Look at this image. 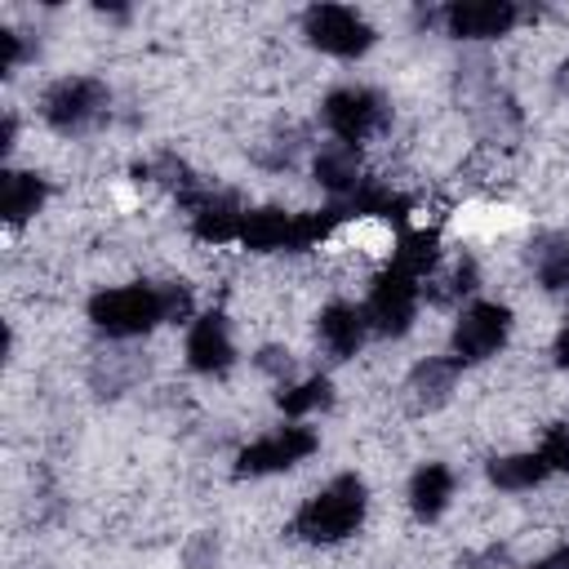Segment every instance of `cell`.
Masks as SVG:
<instances>
[{"mask_svg":"<svg viewBox=\"0 0 569 569\" xmlns=\"http://www.w3.org/2000/svg\"><path fill=\"white\" fill-rule=\"evenodd\" d=\"M0 49H4V53H0V67H4V76H9V71L22 62L27 44H22V36H18V31H9V27H4V31H0Z\"/></svg>","mask_w":569,"mask_h":569,"instance_id":"cell-24","label":"cell"},{"mask_svg":"<svg viewBox=\"0 0 569 569\" xmlns=\"http://www.w3.org/2000/svg\"><path fill=\"white\" fill-rule=\"evenodd\" d=\"M529 569H569V547H556V551H547L538 565H529Z\"/></svg>","mask_w":569,"mask_h":569,"instance_id":"cell-27","label":"cell"},{"mask_svg":"<svg viewBox=\"0 0 569 569\" xmlns=\"http://www.w3.org/2000/svg\"><path fill=\"white\" fill-rule=\"evenodd\" d=\"M191 316V289L187 284H120L89 298V320L107 338H142L156 325L187 320Z\"/></svg>","mask_w":569,"mask_h":569,"instance_id":"cell-1","label":"cell"},{"mask_svg":"<svg viewBox=\"0 0 569 569\" xmlns=\"http://www.w3.org/2000/svg\"><path fill=\"white\" fill-rule=\"evenodd\" d=\"M49 200V182L31 169H4L0 178V213L9 227H22L27 218H36Z\"/></svg>","mask_w":569,"mask_h":569,"instance_id":"cell-14","label":"cell"},{"mask_svg":"<svg viewBox=\"0 0 569 569\" xmlns=\"http://www.w3.org/2000/svg\"><path fill=\"white\" fill-rule=\"evenodd\" d=\"M316 333H320V342H325V351L333 360H351L373 329H369L365 307H356V302H329L320 311V320H316Z\"/></svg>","mask_w":569,"mask_h":569,"instance_id":"cell-12","label":"cell"},{"mask_svg":"<svg viewBox=\"0 0 569 569\" xmlns=\"http://www.w3.org/2000/svg\"><path fill=\"white\" fill-rule=\"evenodd\" d=\"M551 476V467L542 462V453H502V458H489V480L507 493H520V489H533Z\"/></svg>","mask_w":569,"mask_h":569,"instance_id":"cell-19","label":"cell"},{"mask_svg":"<svg viewBox=\"0 0 569 569\" xmlns=\"http://www.w3.org/2000/svg\"><path fill=\"white\" fill-rule=\"evenodd\" d=\"M253 360H258V369H262V373H271V378H276V382L284 387V378H289V369H293L289 351H280V347H262V351H258Z\"/></svg>","mask_w":569,"mask_h":569,"instance_id":"cell-23","label":"cell"},{"mask_svg":"<svg viewBox=\"0 0 569 569\" xmlns=\"http://www.w3.org/2000/svg\"><path fill=\"white\" fill-rule=\"evenodd\" d=\"M418 302H422V280H413L409 271L400 267H387L369 298H365V316H369V329L373 333H387V338H400L409 333L413 316H418Z\"/></svg>","mask_w":569,"mask_h":569,"instance_id":"cell-8","label":"cell"},{"mask_svg":"<svg viewBox=\"0 0 569 569\" xmlns=\"http://www.w3.org/2000/svg\"><path fill=\"white\" fill-rule=\"evenodd\" d=\"M471 289H476V262H471V258H462V267L453 271L449 289H445L440 298H458V293H471Z\"/></svg>","mask_w":569,"mask_h":569,"instance_id":"cell-25","label":"cell"},{"mask_svg":"<svg viewBox=\"0 0 569 569\" xmlns=\"http://www.w3.org/2000/svg\"><path fill=\"white\" fill-rule=\"evenodd\" d=\"M387 116H391L387 98L365 84H342L320 102L325 129L333 133V142H347V147H360L369 133H378L387 124Z\"/></svg>","mask_w":569,"mask_h":569,"instance_id":"cell-4","label":"cell"},{"mask_svg":"<svg viewBox=\"0 0 569 569\" xmlns=\"http://www.w3.org/2000/svg\"><path fill=\"white\" fill-rule=\"evenodd\" d=\"M436 262H440V236L436 231H400L396 253H391V267L409 271L413 280H427Z\"/></svg>","mask_w":569,"mask_h":569,"instance_id":"cell-20","label":"cell"},{"mask_svg":"<svg viewBox=\"0 0 569 569\" xmlns=\"http://www.w3.org/2000/svg\"><path fill=\"white\" fill-rule=\"evenodd\" d=\"M560 84L569 89V58H565V67H560Z\"/></svg>","mask_w":569,"mask_h":569,"instance_id":"cell-29","label":"cell"},{"mask_svg":"<svg viewBox=\"0 0 569 569\" xmlns=\"http://www.w3.org/2000/svg\"><path fill=\"white\" fill-rule=\"evenodd\" d=\"M365 511H369V489L356 471H342L333 476L320 493H311L298 516H293V538L311 542V547H329V542H342L351 538L360 525H365Z\"/></svg>","mask_w":569,"mask_h":569,"instance_id":"cell-2","label":"cell"},{"mask_svg":"<svg viewBox=\"0 0 569 569\" xmlns=\"http://www.w3.org/2000/svg\"><path fill=\"white\" fill-rule=\"evenodd\" d=\"M107 107H111V89L98 76H62L40 98V116L58 133H84V129H93L107 116Z\"/></svg>","mask_w":569,"mask_h":569,"instance_id":"cell-3","label":"cell"},{"mask_svg":"<svg viewBox=\"0 0 569 569\" xmlns=\"http://www.w3.org/2000/svg\"><path fill=\"white\" fill-rule=\"evenodd\" d=\"M13 133H18V120H13V111H4V124H0V151L13 147Z\"/></svg>","mask_w":569,"mask_h":569,"instance_id":"cell-28","label":"cell"},{"mask_svg":"<svg viewBox=\"0 0 569 569\" xmlns=\"http://www.w3.org/2000/svg\"><path fill=\"white\" fill-rule=\"evenodd\" d=\"M276 405L289 413V418H307V413H320V409H329L333 405V382L329 378H302V382H293V387H280V396H276Z\"/></svg>","mask_w":569,"mask_h":569,"instance_id":"cell-21","label":"cell"},{"mask_svg":"<svg viewBox=\"0 0 569 569\" xmlns=\"http://www.w3.org/2000/svg\"><path fill=\"white\" fill-rule=\"evenodd\" d=\"M458 373H462V365H458L453 356H431V360L413 365V373H409V391L418 396V405L436 409V405H445V400H449V391H453Z\"/></svg>","mask_w":569,"mask_h":569,"instance_id":"cell-18","label":"cell"},{"mask_svg":"<svg viewBox=\"0 0 569 569\" xmlns=\"http://www.w3.org/2000/svg\"><path fill=\"white\" fill-rule=\"evenodd\" d=\"M293 222L298 213H284L276 204L267 209H249L244 227H240V244L253 253H271V249H293Z\"/></svg>","mask_w":569,"mask_h":569,"instance_id":"cell-15","label":"cell"},{"mask_svg":"<svg viewBox=\"0 0 569 569\" xmlns=\"http://www.w3.org/2000/svg\"><path fill=\"white\" fill-rule=\"evenodd\" d=\"M538 453H542V462H547L551 471H565V476H569V427H551V431L542 436Z\"/></svg>","mask_w":569,"mask_h":569,"instance_id":"cell-22","label":"cell"},{"mask_svg":"<svg viewBox=\"0 0 569 569\" xmlns=\"http://www.w3.org/2000/svg\"><path fill=\"white\" fill-rule=\"evenodd\" d=\"M529 262H533V276L547 293L556 298H569V236L565 231H547L529 244Z\"/></svg>","mask_w":569,"mask_h":569,"instance_id":"cell-17","label":"cell"},{"mask_svg":"<svg viewBox=\"0 0 569 569\" xmlns=\"http://www.w3.org/2000/svg\"><path fill=\"white\" fill-rule=\"evenodd\" d=\"M316 449H320V436L311 427H302V422H289V427H276V431L249 440L236 453V476H276V471H289L302 458H311Z\"/></svg>","mask_w":569,"mask_h":569,"instance_id":"cell-7","label":"cell"},{"mask_svg":"<svg viewBox=\"0 0 569 569\" xmlns=\"http://www.w3.org/2000/svg\"><path fill=\"white\" fill-rule=\"evenodd\" d=\"M187 365L196 373H227L236 365V342H231V325L222 311H204L191 320L187 329Z\"/></svg>","mask_w":569,"mask_h":569,"instance_id":"cell-11","label":"cell"},{"mask_svg":"<svg viewBox=\"0 0 569 569\" xmlns=\"http://www.w3.org/2000/svg\"><path fill=\"white\" fill-rule=\"evenodd\" d=\"M302 36L311 49L329 53V58H360L373 49V27L365 22V13H356L351 4H311L302 13Z\"/></svg>","mask_w":569,"mask_h":569,"instance_id":"cell-5","label":"cell"},{"mask_svg":"<svg viewBox=\"0 0 569 569\" xmlns=\"http://www.w3.org/2000/svg\"><path fill=\"white\" fill-rule=\"evenodd\" d=\"M453 498V471L445 462H422L409 480V511L418 520H440Z\"/></svg>","mask_w":569,"mask_h":569,"instance_id":"cell-16","label":"cell"},{"mask_svg":"<svg viewBox=\"0 0 569 569\" xmlns=\"http://www.w3.org/2000/svg\"><path fill=\"white\" fill-rule=\"evenodd\" d=\"M178 204L187 209L191 218V236L196 240H209V244H227V240H240V227H244V213L236 191H222V187H196L187 196H178Z\"/></svg>","mask_w":569,"mask_h":569,"instance_id":"cell-9","label":"cell"},{"mask_svg":"<svg viewBox=\"0 0 569 569\" xmlns=\"http://www.w3.org/2000/svg\"><path fill=\"white\" fill-rule=\"evenodd\" d=\"M520 22V4L511 0H453L440 9V27L453 40H498Z\"/></svg>","mask_w":569,"mask_h":569,"instance_id":"cell-10","label":"cell"},{"mask_svg":"<svg viewBox=\"0 0 569 569\" xmlns=\"http://www.w3.org/2000/svg\"><path fill=\"white\" fill-rule=\"evenodd\" d=\"M316 182L333 196V200H347L365 187V169H360V147H347V142H325L316 151Z\"/></svg>","mask_w":569,"mask_h":569,"instance_id":"cell-13","label":"cell"},{"mask_svg":"<svg viewBox=\"0 0 569 569\" xmlns=\"http://www.w3.org/2000/svg\"><path fill=\"white\" fill-rule=\"evenodd\" d=\"M507 338H511V307L480 298V302L462 307L453 338H449V356L458 365H480V360L498 356L507 347Z\"/></svg>","mask_w":569,"mask_h":569,"instance_id":"cell-6","label":"cell"},{"mask_svg":"<svg viewBox=\"0 0 569 569\" xmlns=\"http://www.w3.org/2000/svg\"><path fill=\"white\" fill-rule=\"evenodd\" d=\"M551 356H556L560 369H569V320L560 325V333H556V342H551Z\"/></svg>","mask_w":569,"mask_h":569,"instance_id":"cell-26","label":"cell"}]
</instances>
